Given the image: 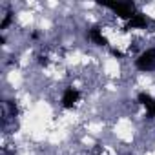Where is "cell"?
<instances>
[{
  "mask_svg": "<svg viewBox=\"0 0 155 155\" xmlns=\"http://www.w3.org/2000/svg\"><path fill=\"white\" fill-rule=\"evenodd\" d=\"M99 4L111 9L113 13H117L124 20H131L135 15V4L133 2H99Z\"/></svg>",
  "mask_w": 155,
  "mask_h": 155,
  "instance_id": "cell-1",
  "label": "cell"
},
{
  "mask_svg": "<svg viewBox=\"0 0 155 155\" xmlns=\"http://www.w3.org/2000/svg\"><path fill=\"white\" fill-rule=\"evenodd\" d=\"M135 66L140 71H153L155 69V48L142 51L139 55V58L135 60Z\"/></svg>",
  "mask_w": 155,
  "mask_h": 155,
  "instance_id": "cell-2",
  "label": "cell"
},
{
  "mask_svg": "<svg viewBox=\"0 0 155 155\" xmlns=\"http://www.w3.org/2000/svg\"><path fill=\"white\" fill-rule=\"evenodd\" d=\"M79 99H81L79 90H75V88H66V90H64V95H62V106H64L66 110H71L77 102H79Z\"/></svg>",
  "mask_w": 155,
  "mask_h": 155,
  "instance_id": "cell-3",
  "label": "cell"
},
{
  "mask_svg": "<svg viewBox=\"0 0 155 155\" xmlns=\"http://www.w3.org/2000/svg\"><path fill=\"white\" fill-rule=\"evenodd\" d=\"M137 101L146 108L148 117L153 119V117H155V99H153L151 95H148V93H139V95H137Z\"/></svg>",
  "mask_w": 155,
  "mask_h": 155,
  "instance_id": "cell-4",
  "label": "cell"
},
{
  "mask_svg": "<svg viewBox=\"0 0 155 155\" xmlns=\"http://www.w3.org/2000/svg\"><path fill=\"white\" fill-rule=\"evenodd\" d=\"M148 26V18L142 15V13H135L131 20H128L126 28L124 29H139V28H146Z\"/></svg>",
  "mask_w": 155,
  "mask_h": 155,
  "instance_id": "cell-5",
  "label": "cell"
},
{
  "mask_svg": "<svg viewBox=\"0 0 155 155\" xmlns=\"http://www.w3.org/2000/svg\"><path fill=\"white\" fill-rule=\"evenodd\" d=\"M88 37H90L97 46H108V38L102 35V31H101L99 28H91L90 33H88Z\"/></svg>",
  "mask_w": 155,
  "mask_h": 155,
  "instance_id": "cell-6",
  "label": "cell"
},
{
  "mask_svg": "<svg viewBox=\"0 0 155 155\" xmlns=\"http://www.w3.org/2000/svg\"><path fill=\"white\" fill-rule=\"evenodd\" d=\"M4 106H6V108L9 110V113H11L13 117H17V113H18V110H17V104H15L13 101H6V102H4Z\"/></svg>",
  "mask_w": 155,
  "mask_h": 155,
  "instance_id": "cell-7",
  "label": "cell"
},
{
  "mask_svg": "<svg viewBox=\"0 0 155 155\" xmlns=\"http://www.w3.org/2000/svg\"><path fill=\"white\" fill-rule=\"evenodd\" d=\"M11 15H13L11 11H8V13H6V17H4V20H2V24H0V29H6V28H8V26L11 24V18H13Z\"/></svg>",
  "mask_w": 155,
  "mask_h": 155,
  "instance_id": "cell-8",
  "label": "cell"
},
{
  "mask_svg": "<svg viewBox=\"0 0 155 155\" xmlns=\"http://www.w3.org/2000/svg\"><path fill=\"white\" fill-rule=\"evenodd\" d=\"M38 62H40L42 66H48V62H49V60H48L46 57H40V60H38Z\"/></svg>",
  "mask_w": 155,
  "mask_h": 155,
  "instance_id": "cell-9",
  "label": "cell"
},
{
  "mask_svg": "<svg viewBox=\"0 0 155 155\" xmlns=\"http://www.w3.org/2000/svg\"><path fill=\"white\" fill-rule=\"evenodd\" d=\"M111 53H113V55H115V57H124V55H122V53H120V51H119V49H111Z\"/></svg>",
  "mask_w": 155,
  "mask_h": 155,
  "instance_id": "cell-10",
  "label": "cell"
}]
</instances>
